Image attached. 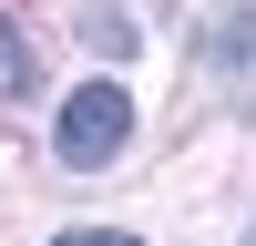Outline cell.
Segmentation results:
<instances>
[{
	"instance_id": "cell-4",
	"label": "cell",
	"mask_w": 256,
	"mask_h": 246,
	"mask_svg": "<svg viewBox=\"0 0 256 246\" xmlns=\"http://www.w3.org/2000/svg\"><path fill=\"white\" fill-rule=\"evenodd\" d=\"M52 246H134V236H52Z\"/></svg>"
},
{
	"instance_id": "cell-2",
	"label": "cell",
	"mask_w": 256,
	"mask_h": 246,
	"mask_svg": "<svg viewBox=\"0 0 256 246\" xmlns=\"http://www.w3.org/2000/svg\"><path fill=\"white\" fill-rule=\"evenodd\" d=\"M41 92V62H31V41H20V20L0 10V102H31Z\"/></svg>"
},
{
	"instance_id": "cell-1",
	"label": "cell",
	"mask_w": 256,
	"mask_h": 246,
	"mask_svg": "<svg viewBox=\"0 0 256 246\" xmlns=\"http://www.w3.org/2000/svg\"><path fill=\"white\" fill-rule=\"evenodd\" d=\"M123 134H134L123 82H82V92L62 102V164H72V174H102V164L123 154Z\"/></svg>"
},
{
	"instance_id": "cell-3",
	"label": "cell",
	"mask_w": 256,
	"mask_h": 246,
	"mask_svg": "<svg viewBox=\"0 0 256 246\" xmlns=\"http://www.w3.org/2000/svg\"><path fill=\"white\" fill-rule=\"evenodd\" d=\"M216 52H226V72H246V52H256V20H236V31H216Z\"/></svg>"
}]
</instances>
